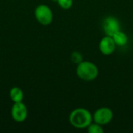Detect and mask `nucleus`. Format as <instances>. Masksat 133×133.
<instances>
[{"instance_id": "obj_10", "label": "nucleus", "mask_w": 133, "mask_h": 133, "mask_svg": "<svg viewBox=\"0 0 133 133\" xmlns=\"http://www.w3.org/2000/svg\"><path fill=\"white\" fill-rule=\"evenodd\" d=\"M87 132L89 133H104V130L102 127V125L96 123V122H92L87 128Z\"/></svg>"}, {"instance_id": "obj_5", "label": "nucleus", "mask_w": 133, "mask_h": 133, "mask_svg": "<svg viewBox=\"0 0 133 133\" xmlns=\"http://www.w3.org/2000/svg\"><path fill=\"white\" fill-rule=\"evenodd\" d=\"M102 29L105 35L112 37L115 33L121 30L120 21L113 16H108L103 20Z\"/></svg>"}, {"instance_id": "obj_8", "label": "nucleus", "mask_w": 133, "mask_h": 133, "mask_svg": "<svg viewBox=\"0 0 133 133\" xmlns=\"http://www.w3.org/2000/svg\"><path fill=\"white\" fill-rule=\"evenodd\" d=\"M9 97L13 101V103L21 102L23 100L24 94L23 90L19 87H14L11 88L9 90Z\"/></svg>"}, {"instance_id": "obj_9", "label": "nucleus", "mask_w": 133, "mask_h": 133, "mask_svg": "<svg viewBox=\"0 0 133 133\" xmlns=\"http://www.w3.org/2000/svg\"><path fill=\"white\" fill-rule=\"evenodd\" d=\"M112 38H113L115 44L119 47H122V46H125V44H127L128 40H129L127 34L122 30H119L117 33H115L112 36Z\"/></svg>"}, {"instance_id": "obj_6", "label": "nucleus", "mask_w": 133, "mask_h": 133, "mask_svg": "<svg viewBox=\"0 0 133 133\" xmlns=\"http://www.w3.org/2000/svg\"><path fill=\"white\" fill-rule=\"evenodd\" d=\"M28 115V110L26 106L21 102L14 103L11 109V116L16 122H23Z\"/></svg>"}, {"instance_id": "obj_12", "label": "nucleus", "mask_w": 133, "mask_h": 133, "mask_svg": "<svg viewBox=\"0 0 133 133\" xmlns=\"http://www.w3.org/2000/svg\"><path fill=\"white\" fill-rule=\"evenodd\" d=\"M58 5L65 10L69 9L72 7L73 0H56Z\"/></svg>"}, {"instance_id": "obj_7", "label": "nucleus", "mask_w": 133, "mask_h": 133, "mask_svg": "<svg viewBox=\"0 0 133 133\" xmlns=\"http://www.w3.org/2000/svg\"><path fill=\"white\" fill-rule=\"evenodd\" d=\"M116 46L112 37L107 35L102 37L99 42V50L104 55H112L116 49Z\"/></svg>"}, {"instance_id": "obj_2", "label": "nucleus", "mask_w": 133, "mask_h": 133, "mask_svg": "<svg viewBox=\"0 0 133 133\" xmlns=\"http://www.w3.org/2000/svg\"><path fill=\"white\" fill-rule=\"evenodd\" d=\"M99 74V69L97 65L90 61H83L77 65L76 75L77 76L87 82L96 79Z\"/></svg>"}, {"instance_id": "obj_1", "label": "nucleus", "mask_w": 133, "mask_h": 133, "mask_svg": "<svg viewBox=\"0 0 133 133\" xmlns=\"http://www.w3.org/2000/svg\"><path fill=\"white\" fill-rule=\"evenodd\" d=\"M69 121L76 129H87L93 122V115L87 108H78L71 111Z\"/></svg>"}, {"instance_id": "obj_11", "label": "nucleus", "mask_w": 133, "mask_h": 133, "mask_svg": "<svg viewBox=\"0 0 133 133\" xmlns=\"http://www.w3.org/2000/svg\"><path fill=\"white\" fill-rule=\"evenodd\" d=\"M70 60L72 61V63L78 65L81 62L83 61V55L79 51H75L72 52V54L70 55Z\"/></svg>"}, {"instance_id": "obj_4", "label": "nucleus", "mask_w": 133, "mask_h": 133, "mask_svg": "<svg viewBox=\"0 0 133 133\" xmlns=\"http://www.w3.org/2000/svg\"><path fill=\"white\" fill-rule=\"evenodd\" d=\"M114 118L112 110L108 107H102L97 109L93 114V122L101 125L109 124Z\"/></svg>"}, {"instance_id": "obj_3", "label": "nucleus", "mask_w": 133, "mask_h": 133, "mask_svg": "<svg viewBox=\"0 0 133 133\" xmlns=\"http://www.w3.org/2000/svg\"><path fill=\"white\" fill-rule=\"evenodd\" d=\"M34 16L37 21L44 26H48L51 24L54 18L52 10L48 5L45 4L39 5L35 8Z\"/></svg>"}]
</instances>
